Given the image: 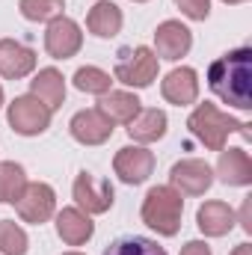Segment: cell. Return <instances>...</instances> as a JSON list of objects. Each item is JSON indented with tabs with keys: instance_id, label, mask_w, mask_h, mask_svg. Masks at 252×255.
<instances>
[{
	"instance_id": "cell-1",
	"label": "cell",
	"mask_w": 252,
	"mask_h": 255,
	"mask_svg": "<svg viewBox=\"0 0 252 255\" xmlns=\"http://www.w3.org/2000/svg\"><path fill=\"white\" fill-rule=\"evenodd\" d=\"M250 77H252V48H247V45L223 54L208 68L211 92L220 101H226L229 107H238V110H252Z\"/></svg>"
},
{
	"instance_id": "cell-2",
	"label": "cell",
	"mask_w": 252,
	"mask_h": 255,
	"mask_svg": "<svg viewBox=\"0 0 252 255\" xmlns=\"http://www.w3.org/2000/svg\"><path fill=\"white\" fill-rule=\"evenodd\" d=\"M187 128H190V133H193L205 148H211V151H220V148L226 145L229 133H241V136L250 139V122H241V119L223 113V110H220L217 104H211V101L199 104V107L190 113Z\"/></svg>"
},
{
	"instance_id": "cell-3",
	"label": "cell",
	"mask_w": 252,
	"mask_h": 255,
	"mask_svg": "<svg viewBox=\"0 0 252 255\" xmlns=\"http://www.w3.org/2000/svg\"><path fill=\"white\" fill-rule=\"evenodd\" d=\"M139 214H142V223H145L151 232H157V235H163V238H175V235L181 232L184 199H181V193L175 190V187L157 184V187H151V190L145 193Z\"/></svg>"
},
{
	"instance_id": "cell-4",
	"label": "cell",
	"mask_w": 252,
	"mask_h": 255,
	"mask_svg": "<svg viewBox=\"0 0 252 255\" xmlns=\"http://www.w3.org/2000/svg\"><path fill=\"white\" fill-rule=\"evenodd\" d=\"M157 68H160V60L151 48L139 45L133 51H122L119 54V63L113 68V77L125 86H133V89H145L157 80Z\"/></svg>"
},
{
	"instance_id": "cell-5",
	"label": "cell",
	"mask_w": 252,
	"mask_h": 255,
	"mask_svg": "<svg viewBox=\"0 0 252 255\" xmlns=\"http://www.w3.org/2000/svg\"><path fill=\"white\" fill-rule=\"evenodd\" d=\"M51 110L36 98V95H18L9 110H6V119H9V128L21 136H39L51 128Z\"/></svg>"
},
{
	"instance_id": "cell-6",
	"label": "cell",
	"mask_w": 252,
	"mask_h": 255,
	"mask_svg": "<svg viewBox=\"0 0 252 255\" xmlns=\"http://www.w3.org/2000/svg\"><path fill=\"white\" fill-rule=\"evenodd\" d=\"M71 196H74V202L83 214H107L113 208V199H116L113 184L107 178L92 175V172H80L74 178Z\"/></svg>"
},
{
	"instance_id": "cell-7",
	"label": "cell",
	"mask_w": 252,
	"mask_h": 255,
	"mask_svg": "<svg viewBox=\"0 0 252 255\" xmlns=\"http://www.w3.org/2000/svg\"><path fill=\"white\" fill-rule=\"evenodd\" d=\"M15 208H18V217L24 223L42 226L57 214V193L45 181H27V187L21 193V199L15 202Z\"/></svg>"
},
{
	"instance_id": "cell-8",
	"label": "cell",
	"mask_w": 252,
	"mask_h": 255,
	"mask_svg": "<svg viewBox=\"0 0 252 255\" xmlns=\"http://www.w3.org/2000/svg\"><path fill=\"white\" fill-rule=\"evenodd\" d=\"M211 184H214V169L199 157H184L169 169V187H175L181 196H205Z\"/></svg>"
},
{
	"instance_id": "cell-9",
	"label": "cell",
	"mask_w": 252,
	"mask_h": 255,
	"mask_svg": "<svg viewBox=\"0 0 252 255\" xmlns=\"http://www.w3.org/2000/svg\"><path fill=\"white\" fill-rule=\"evenodd\" d=\"M80 48H83V33H80V24H77V21L65 18V15L48 21V30H45V51H48L54 60H71Z\"/></svg>"
},
{
	"instance_id": "cell-10",
	"label": "cell",
	"mask_w": 252,
	"mask_h": 255,
	"mask_svg": "<svg viewBox=\"0 0 252 255\" xmlns=\"http://www.w3.org/2000/svg\"><path fill=\"white\" fill-rule=\"evenodd\" d=\"M113 169L125 184H142L154 172V154L145 145H125L113 157Z\"/></svg>"
},
{
	"instance_id": "cell-11",
	"label": "cell",
	"mask_w": 252,
	"mask_h": 255,
	"mask_svg": "<svg viewBox=\"0 0 252 255\" xmlns=\"http://www.w3.org/2000/svg\"><path fill=\"white\" fill-rule=\"evenodd\" d=\"M68 130H71V136H74L80 145H104V142L113 136V122H110L98 107H92V110L74 113L71 122H68Z\"/></svg>"
},
{
	"instance_id": "cell-12",
	"label": "cell",
	"mask_w": 252,
	"mask_h": 255,
	"mask_svg": "<svg viewBox=\"0 0 252 255\" xmlns=\"http://www.w3.org/2000/svg\"><path fill=\"white\" fill-rule=\"evenodd\" d=\"M190 48H193V33L181 21H163V24H157V30H154V54H157V60L175 63V60L187 57Z\"/></svg>"
},
{
	"instance_id": "cell-13",
	"label": "cell",
	"mask_w": 252,
	"mask_h": 255,
	"mask_svg": "<svg viewBox=\"0 0 252 255\" xmlns=\"http://www.w3.org/2000/svg\"><path fill=\"white\" fill-rule=\"evenodd\" d=\"M160 92H163V98H166L169 104H175V107L196 104V98H199V74H196V68H190V65L172 68V71L163 77Z\"/></svg>"
},
{
	"instance_id": "cell-14",
	"label": "cell",
	"mask_w": 252,
	"mask_h": 255,
	"mask_svg": "<svg viewBox=\"0 0 252 255\" xmlns=\"http://www.w3.org/2000/svg\"><path fill=\"white\" fill-rule=\"evenodd\" d=\"M36 68V51L15 42V39H0V77L6 80H21Z\"/></svg>"
},
{
	"instance_id": "cell-15",
	"label": "cell",
	"mask_w": 252,
	"mask_h": 255,
	"mask_svg": "<svg viewBox=\"0 0 252 255\" xmlns=\"http://www.w3.org/2000/svg\"><path fill=\"white\" fill-rule=\"evenodd\" d=\"M217 175L229 187H247L252 184V160L244 148H220Z\"/></svg>"
},
{
	"instance_id": "cell-16",
	"label": "cell",
	"mask_w": 252,
	"mask_h": 255,
	"mask_svg": "<svg viewBox=\"0 0 252 255\" xmlns=\"http://www.w3.org/2000/svg\"><path fill=\"white\" fill-rule=\"evenodd\" d=\"M57 235H60V241L68 244V247H83L95 235V223L80 208H63L57 214Z\"/></svg>"
},
{
	"instance_id": "cell-17",
	"label": "cell",
	"mask_w": 252,
	"mask_h": 255,
	"mask_svg": "<svg viewBox=\"0 0 252 255\" xmlns=\"http://www.w3.org/2000/svg\"><path fill=\"white\" fill-rule=\"evenodd\" d=\"M235 211L226 205V202H205L199 211H196V226L202 235L208 238H223L235 229Z\"/></svg>"
},
{
	"instance_id": "cell-18",
	"label": "cell",
	"mask_w": 252,
	"mask_h": 255,
	"mask_svg": "<svg viewBox=\"0 0 252 255\" xmlns=\"http://www.w3.org/2000/svg\"><path fill=\"white\" fill-rule=\"evenodd\" d=\"M166 125H169L166 113L157 110V107H148V110H139V113L127 122V133H130L133 142L145 145V142L163 139V136H166Z\"/></svg>"
},
{
	"instance_id": "cell-19",
	"label": "cell",
	"mask_w": 252,
	"mask_h": 255,
	"mask_svg": "<svg viewBox=\"0 0 252 255\" xmlns=\"http://www.w3.org/2000/svg\"><path fill=\"white\" fill-rule=\"evenodd\" d=\"M30 95H36L51 113L60 110L65 101V77L57 68H39V74L30 80Z\"/></svg>"
},
{
	"instance_id": "cell-20",
	"label": "cell",
	"mask_w": 252,
	"mask_h": 255,
	"mask_svg": "<svg viewBox=\"0 0 252 255\" xmlns=\"http://www.w3.org/2000/svg\"><path fill=\"white\" fill-rule=\"evenodd\" d=\"M122 24H125L122 9H119L116 3H110V0H98V3L89 9V15H86V27H89V33L98 36V39H113V36H119Z\"/></svg>"
},
{
	"instance_id": "cell-21",
	"label": "cell",
	"mask_w": 252,
	"mask_h": 255,
	"mask_svg": "<svg viewBox=\"0 0 252 255\" xmlns=\"http://www.w3.org/2000/svg\"><path fill=\"white\" fill-rule=\"evenodd\" d=\"M98 110L116 125H127L139 110H142V101L133 95V92H122V89H110L107 95H101L98 98Z\"/></svg>"
},
{
	"instance_id": "cell-22",
	"label": "cell",
	"mask_w": 252,
	"mask_h": 255,
	"mask_svg": "<svg viewBox=\"0 0 252 255\" xmlns=\"http://www.w3.org/2000/svg\"><path fill=\"white\" fill-rule=\"evenodd\" d=\"M27 187V172L15 160H0V205H15Z\"/></svg>"
},
{
	"instance_id": "cell-23",
	"label": "cell",
	"mask_w": 252,
	"mask_h": 255,
	"mask_svg": "<svg viewBox=\"0 0 252 255\" xmlns=\"http://www.w3.org/2000/svg\"><path fill=\"white\" fill-rule=\"evenodd\" d=\"M104 255H166V250L151 241V238H142V235H125V238H116Z\"/></svg>"
},
{
	"instance_id": "cell-24",
	"label": "cell",
	"mask_w": 252,
	"mask_h": 255,
	"mask_svg": "<svg viewBox=\"0 0 252 255\" xmlns=\"http://www.w3.org/2000/svg\"><path fill=\"white\" fill-rule=\"evenodd\" d=\"M71 80H74V86H77L80 92H86V95H98V98L107 95L110 86H113L110 74L101 71V68H95V65H83V68H77Z\"/></svg>"
},
{
	"instance_id": "cell-25",
	"label": "cell",
	"mask_w": 252,
	"mask_h": 255,
	"mask_svg": "<svg viewBox=\"0 0 252 255\" xmlns=\"http://www.w3.org/2000/svg\"><path fill=\"white\" fill-rule=\"evenodd\" d=\"M27 232L12 223V220H0V253L3 255H27Z\"/></svg>"
},
{
	"instance_id": "cell-26",
	"label": "cell",
	"mask_w": 252,
	"mask_h": 255,
	"mask_svg": "<svg viewBox=\"0 0 252 255\" xmlns=\"http://www.w3.org/2000/svg\"><path fill=\"white\" fill-rule=\"evenodd\" d=\"M18 9L27 21H54L65 9V0H18Z\"/></svg>"
},
{
	"instance_id": "cell-27",
	"label": "cell",
	"mask_w": 252,
	"mask_h": 255,
	"mask_svg": "<svg viewBox=\"0 0 252 255\" xmlns=\"http://www.w3.org/2000/svg\"><path fill=\"white\" fill-rule=\"evenodd\" d=\"M190 21H205L211 15V0H172Z\"/></svg>"
},
{
	"instance_id": "cell-28",
	"label": "cell",
	"mask_w": 252,
	"mask_h": 255,
	"mask_svg": "<svg viewBox=\"0 0 252 255\" xmlns=\"http://www.w3.org/2000/svg\"><path fill=\"white\" fill-rule=\"evenodd\" d=\"M235 220L241 223V229H244L247 235H252V196H250V199H244V205H241V214H238Z\"/></svg>"
},
{
	"instance_id": "cell-29",
	"label": "cell",
	"mask_w": 252,
	"mask_h": 255,
	"mask_svg": "<svg viewBox=\"0 0 252 255\" xmlns=\"http://www.w3.org/2000/svg\"><path fill=\"white\" fill-rule=\"evenodd\" d=\"M181 255H214V253H211V247L205 241H190V244H184Z\"/></svg>"
},
{
	"instance_id": "cell-30",
	"label": "cell",
	"mask_w": 252,
	"mask_h": 255,
	"mask_svg": "<svg viewBox=\"0 0 252 255\" xmlns=\"http://www.w3.org/2000/svg\"><path fill=\"white\" fill-rule=\"evenodd\" d=\"M232 255H252V247H250V244H241V247H235V250H232Z\"/></svg>"
},
{
	"instance_id": "cell-31",
	"label": "cell",
	"mask_w": 252,
	"mask_h": 255,
	"mask_svg": "<svg viewBox=\"0 0 252 255\" xmlns=\"http://www.w3.org/2000/svg\"><path fill=\"white\" fill-rule=\"evenodd\" d=\"M223 3H229V6H238V3H247V0H223Z\"/></svg>"
},
{
	"instance_id": "cell-32",
	"label": "cell",
	"mask_w": 252,
	"mask_h": 255,
	"mask_svg": "<svg viewBox=\"0 0 252 255\" xmlns=\"http://www.w3.org/2000/svg\"><path fill=\"white\" fill-rule=\"evenodd\" d=\"M0 107H3V86H0Z\"/></svg>"
},
{
	"instance_id": "cell-33",
	"label": "cell",
	"mask_w": 252,
	"mask_h": 255,
	"mask_svg": "<svg viewBox=\"0 0 252 255\" xmlns=\"http://www.w3.org/2000/svg\"><path fill=\"white\" fill-rule=\"evenodd\" d=\"M63 255H80V253H63Z\"/></svg>"
},
{
	"instance_id": "cell-34",
	"label": "cell",
	"mask_w": 252,
	"mask_h": 255,
	"mask_svg": "<svg viewBox=\"0 0 252 255\" xmlns=\"http://www.w3.org/2000/svg\"><path fill=\"white\" fill-rule=\"evenodd\" d=\"M133 3H145V0H133Z\"/></svg>"
}]
</instances>
